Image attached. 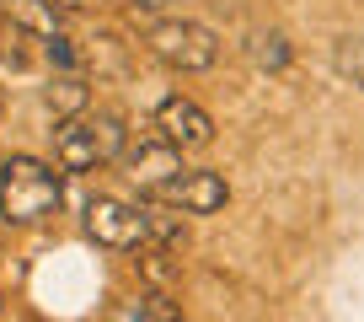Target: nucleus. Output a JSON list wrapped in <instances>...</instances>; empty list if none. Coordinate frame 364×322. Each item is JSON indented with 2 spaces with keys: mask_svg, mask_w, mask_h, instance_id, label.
<instances>
[{
  "mask_svg": "<svg viewBox=\"0 0 364 322\" xmlns=\"http://www.w3.org/2000/svg\"><path fill=\"white\" fill-rule=\"evenodd\" d=\"M65 204V177L38 156L0 161V220L6 226H38Z\"/></svg>",
  "mask_w": 364,
  "mask_h": 322,
  "instance_id": "f257e3e1",
  "label": "nucleus"
},
{
  "mask_svg": "<svg viewBox=\"0 0 364 322\" xmlns=\"http://www.w3.org/2000/svg\"><path fill=\"white\" fill-rule=\"evenodd\" d=\"M124 145H129V129H124V118L118 113H70V118H59V129H54V161L65 167V172H97V167H113L118 156H124Z\"/></svg>",
  "mask_w": 364,
  "mask_h": 322,
  "instance_id": "f03ea898",
  "label": "nucleus"
},
{
  "mask_svg": "<svg viewBox=\"0 0 364 322\" xmlns=\"http://www.w3.org/2000/svg\"><path fill=\"white\" fill-rule=\"evenodd\" d=\"M145 48L161 59L166 70H182V76H198L220 59V33L193 16H156L145 33Z\"/></svg>",
  "mask_w": 364,
  "mask_h": 322,
  "instance_id": "7ed1b4c3",
  "label": "nucleus"
},
{
  "mask_svg": "<svg viewBox=\"0 0 364 322\" xmlns=\"http://www.w3.org/2000/svg\"><path fill=\"white\" fill-rule=\"evenodd\" d=\"M86 237L107 253H129V247H145V204H129V199L97 194L86 204Z\"/></svg>",
  "mask_w": 364,
  "mask_h": 322,
  "instance_id": "20e7f679",
  "label": "nucleus"
},
{
  "mask_svg": "<svg viewBox=\"0 0 364 322\" xmlns=\"http://www.w3.org/2000/svg\"><path fill=\"white\" fill-rule=\"evenodd\" d=\"M118 167H124V177L139 188V194H166V188L188 172V167H182V145H171L166 135L139 140V145H124Z\"/></svg>",
  "mask_w": 364,
  "mask_h": 322,
  "instance_id": "39448f33",
  "label": "nucleus"
},
{
  "mask_svg": "<svg viewBox=\"0 0 364 322\" xmlns=\"http://www.w3.org/2000/svg\"><path fill=\"white\" fill-rule=\"evenodd\" d=\"M156 129L182 150H204L215 140V118L193 103V97H161L156 103Z\"/></svg>",
  "mask_w": 364,
  "mask_h": 322,
  "instance_id": "423d86ee",
  "label": "nucleus"
},
{
  "mask_svg": "<svg viewBox=\"0 0 364 322\" xmlns=\"http://www.w3.org/2000/svg\"><path fill=\"white\" fill-rule=\"evenodd\" d=\"M161 199L182 204V215H215V209H225L230 188H225V177H220V172L198 167V172H182V177H177V183H171Z\"/></svg>",
  "mask_w": 364,
  "mask_h": 322,
  "instance_id": "0eeeda50",
  "label": "nucleus"
},
{
  "mask_svg": "<svg viewBox=\"0 0 364 322\" xmlns=\"http://www.w3.org/2000/svg\"><path fill=\"white\" fill-rule=\"evenodd\" d=\"M6 22L33 33L38 43L54 33H65V11H59V0H6Z\"/></svg>",
  "mask_w": 364,
  "mask_h": 322,
  "instance_id": "6e6552de",
  "label": "nucleus"
},
{
  "mask_svg": "<svg viewBox=\"0 0 364 322\" xmlns=\"http://www.w3.org/2000/svg\"><path fill=\"white\" fill-rule=\"evenodd\" d=\"M145 242H156L161 253L182 247L188 242V220H182V204H145Z\"/></svg>",
  "mask_w": 364,
  "mask_h": 322,
  "instance_id": "1a4fd4ad",
  "label": "nucleus"
},
{
  "mask_svg": "<svg viewBox=\"0 0 364 322\" xmlns=\"http://www.w3.org/2000/svg\"><path fill=\"white\" fill-rule=\"evenodd\" d=\"M113 317H118V322H177L182 306L166 296V290H145V296H134V301H124V306H113Z\"/></svg>",
  "mask_w": 364,
  "mask_h": 322,
  "instance_id": "9d476101",
  "label": "nucleus"
},
{
  "mask_svg": "<svg viewBox=\"0 0 364 322\" xmlns=\"http://www.w3.org/2000/svg\"><path fill=\"white\" fill-rule=\"evenodd\" d=\"M43 103L54 108L59 118L80 113V108H86V80H80V70H54V80H48V92H43Z\"/></svg>",
  "mask_w": 364,
  "mask_h": 322,
  "instance_id": "9b49d317",
  "label": "nucleus"
},
{
  "mask_svg": "<svg viewBox=\"0 0 364 322\" xmlns=\"http://www.w3.org/2000/svg\"><path fill=\"white\" fill-rule=\"evenodd\" d=\"M247 54H252V65H257V70H284V65H289V43H284V33H257Z\"/></svg>",
  "mask_w": 364,
  "mask_h": 322,
  "instance_id": "f8f14e48",
  "label": "nucleus"
},
{
  "mask_svg": "<svg viewBox=\"0 0 364 322\" xmlns=\"http://www.w3.org/2000/svg\"><path fill=\"white\" fill-rule=\"evenodd\" d=\"M332 65H338L343 80L364 86V38H338V48H332Z\"/></svg>",
  "mask_w": 364,
  "mask_h": 322,
  "instance_id": "ddd939ff",
  "label": "nucleus"
},
{
  "mask_svg": "<svg viewBox=\"0 0 364 322\" xmlns=\"http://www.w3.org/2000/svg\"><path fill=\"white\" fill-rule=\"evenodd\" d=\"M43 59H48V65H54V70H80V48L70 43L65 33L43 38Z\"/></svg>",
  "mask_w": 364,
  "mask_h": 322,
  "instance_id": "4468645a",
  "label": "nucleus"
},
{
  "mask_svg": "<svg viewBox=\"0 0 364 322\" xmlns=\"http://www.w3.org/2000/svg\"><path fill=\"white\" fill-rule=\"evenodd\" d=\"M124 11H129V16H139V22H156V16H166V11H171V0H124Z\"/></svg>",
  "mask_w": 364,
  "mask_h": 322,
  "instance_id": "2eb2a0df",
  "label": "nucleus"
},
{
  "mask_svg": "<svg viewBox=\"0 0 364 322\" xmlns=\"http://www.w3.org/2000/svg\"><path fill=\"white\" fill-rule=\"evenodd\" d=\"M97 6H107V0H59V11H97Z\"/></svg>",
  "mask_w": 364,
  "mask_h": 322,
  "instance_id": "dca6fc26",
  "label": "nucleus"
},
{
  "mask_svg": "<svg viewBox=\"0 0 364 322\" xmlns=\"http://www.w3.org/2000/svg\"><path fill=\"white\" fill-rule=\"evenodd\" d=\"M0 317H6V296H0Z\"/></svg>",
  "mask_w": 364,
  "mask_h": 322,
  "instance_id": "f3484780",
  "label": "nucleus"
},
{
  "mask_svg": "<svg viewBox=\"0 0 364 322\" xmlns=\"http://www.w3.org/2000/svg\"><path fill=\"white\" fill-rule=\"evenodd\" d=\"M0 108H6V92H0Z\"/></svg>",
  "mask_w": 364,
  "mask_h": 322,
  "instance_id": "a211bd4d",
  "label": "nucleus"
}]
</instances>
